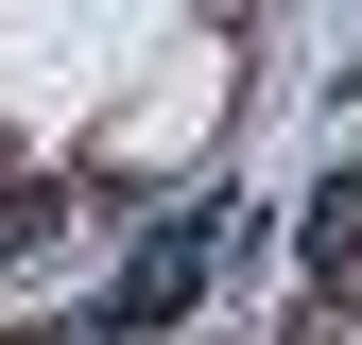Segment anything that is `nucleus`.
<instances>
[{"instance_id": "obj_1", "label": "nucleus", "mask_w": 362, "mask_h": 345, "mask_svg": "<svg viewBox=\"0 0 362 345\" xmlns=\"http://www.w3.org/2000/svg\"><path fill=\"white\" fill-rule=\"evenodd\" d=\"M207 259H224V225H156V242H139V276H121V311L86 328V345H139V328H173V311L207 293Z\"/></svg>"}, {"instance_id": "obj_2", "label": "nucleus", "mask_w": 362, "mask_h": 345, "mask_svg": "<svg viewBox=\"0 0 362 345\" xmlns=\"http://www.w3.org/2000/svg\"><path fill=\"white\" fill-rule=\"evenodd\" d=\"M310 259H328V276L362 259V172H345V190H310Z\"/></svg>"}, {"instance_id": "obj_3", "label": "nucleus", "mask_w": 362, "mask_h": 345, "mask_svg": "<svg viewBox=\"0 0 362 345\" xmlns=\"http://www.w3.org/2000/svg\"><path fill=\"white\" fill-rule=\"evenodd\" d=\"M52 225H69L52 190H0V259H35V242H52Z\"/></svg>"}]
</instances>
